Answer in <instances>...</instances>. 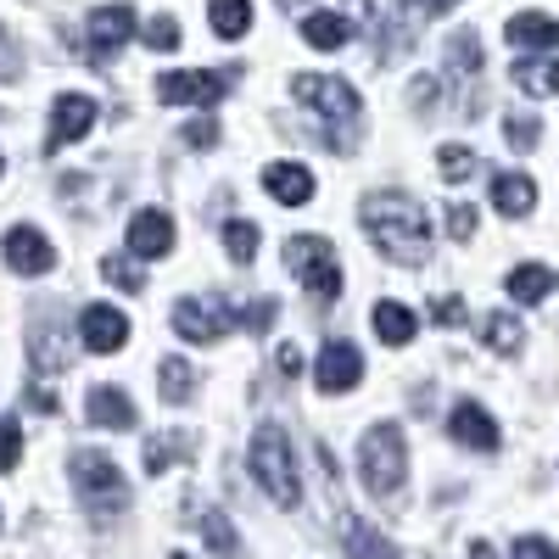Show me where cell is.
Segmentation results:
<instances>
[{
	"label": "cell",
	"instance_id": "cell-1",
	"mask_svg": "<svg viewBox=\"0 0 559 559\" xmlns=\"http://www.w3.org/2000/svg\"><path fill=\"white\" fill-rule=\"evenodd\" d=\"M358 213H364L369 241H376L386 258H397V263H426V252H431V224H426V207H419L414 197L376 191V197H364Z\"/></svg>",
	"mask_w": 559,
	"mask_h": 559
},
{
	"label": "cell",
	"instance_id": "cell-2",
	"mask_svg": "<svg viewBox=\"0 0 559 559\" xmlns=\"http://www.w3.org/2000/svg\"><path fill=\"white\" fill-rule=\"evenodd\" d=\"M292 96L313 112L319 123V140L331 152H353L358 146V118H364V102H358V90L347 79H331V73H297L292 79Z\"/></svg>",
	"mask_w": 559,
	"mask_h": 559
},
{
	"label": "cell",
	"instance_id": "cell-3",
	"mask_svg": "<svg viewBox=\"0 0 559 559\" xmlns=\"http://www.w3.org/2000/svg\"><path fill=\"white\" fill-rule=\"evenodd\" d=\"M247 459H252V481H258L280 509H297V503H302V476H297V459H292V437L280 431V426H258Z\"/></svg>",
	"mask_w": 559,
	"mask_h": 559
},
{
	"label": "cell",
	"instance_id": "cell-4",
	"mask_svg": "<svg viewBox=\"0 0 559 559\" xmlns=\"http://www.w3.org/2000/svg\"><path fill=\"white\" fill-rule=\"evenodd\" d=\"M358 476L369 487V498H397L403 492V476H408V442L397 426H369L364 442H358Z\"/></svg>",
	"mask_w": 559,
	"mask_h": 559
},
{
	"label": "cell",
	"instance_id": "cell-5",
	"mask_svg": "<svg viewBox=\"0 0 559 559\" xmlns=\"http://www.w3.org/2000/svg\"><path fill=\"white\" fill-rule=\"evenodd\" d=\"M73 481H79V498L90 503V515H96V521H112L118 509L129 503L123 471H118L107 453H96V448H84V453L73 459Z\"/></svg>",
	"mask_w": 559,
	"mask_h": 559
},
{
	"label": "cell",
	"instance_id": "cell-6",
	"mask_svg": "<svg viewBox=\"0 0 559 559\" xmlns=\"http://www.w3.org/2000/svg\"><path fill=\"white\" fill-rule=\"evenodd\" d=\"M286 263L302 286L319 297V302H336L342 297V263H336V247L324 236H292L286 241Z\"/></svg>",
	"mask_w": 559,
	"mask_h": 559
},
{
	"label": "cell",
	"instance_id": "cell-7",
	"mask_svg": "<svg viewBox=\"0 0 559 559\" xmlns=\"http://www.w3.org/2000/svg\"><path fill=\"white\" fill-rule=\"evenodd\" d=\"M140 34V17H134V7H123V0H118V7H96V12H90L84 23H79V57L84 62H107L112 51H123V45Z\"/></svg>",
	"mask_w": 559,
	"mask_h": 559
},
{
	"label": "cell",
	"instance_id": "cell-8",
	"mask_svg": "<svg viewBox=\"0 0 559 559\" xmlns=\"http://www.w3.org/2000/svg\"><path fill=\"white\" fill-rule=\"evenodd\" d=\"M319 392H331V397H342V392H353L358 381H364V358H358V347L353 342H324V353H319Z\"/></svg>",
	"mask_w": 559,
	"mask_h": 559
},
{
	"label": "cell",
	"instance_id": "cell-9",
	"mask_svg": "<svg viewBox=\"0 0 559 559\" xmlns=\"http://www.w3.org/2000/svg\"><path fill=\"white\" fill-rule=\"evenodd\" d=\"M7 263L17 269V274H51L57 269V247L45 241V229H34V224H17V229H7Z\"/></svg>",
	"mask_w": 559,
	"mask_h": 559
},
{
	"label": "cell",
	"instance_id": "cell-10",
	"mask_svg": "<svg viewBox=\"0 0 559 559\" xmlns=\"http://www.w3.org/2000/svg\"><path fill=\"white\" fill-rule=\"evenodd\" d=\"M90 129H96V102H90V96H57V107H51V134H45V152L73 146V140H84Z\"/></svg>",
	"mask_w": 559,
	"mask_h": 559
},
{
	"label": "cell",
	"instance_id": "cell-11",
	"mask_svg": "<svg viewBox=\"0 0 559 559\" xmlns=\"http://www.w3.org/2000/svg\"><path fill=\"white\" fill-rule=\"evenodd\" d=\"M224 90H229L224 73H163V79H157V96H163L168 107H191V102L213 107Z\"/></svg>",
	"mask_w": 559,
	"mask_h": 559
},
{
	"label": "cell",
	"instance_id": "cell-12",
	"mask_svg": "<svg viewBox=\"0 0 559 559\" xmlns=\"http://www.w3.org/2000/svg\"><path fill=\"white\" fill-rule=\"evenodd\" d=\"M79 336H84L90 353H118V347L129 342V319H123L118 308H107V302H90V308L79 313Z\"/></svg>",
	"mask_w": 559,
	"mask_h": 559
},
{
	"label": "cell",
	"instance_id": "cell-13",
	"mask_svg": "<svg viewBox=\"0 0 559 559\" xmlns=\"http://www.w3.org/2000/svg\"><path fill=\"white\" fill-rule=\"evenodd\" d=\"M174 331H179L185 342L207 347V342L224 336V313H218L207 297H179V302H174Z\"/></svg>",
	"mask_w": 559,
	"mask_h": 559
},
{
	"label": "cell",
	"instance_id": "cell-14",
	"mask_svg": "<svg viewBox=\"0 0 559 559\" xmlns=\"http://www.w3.org/2000/svg\"><path fill=\"white\" fill-rule=\"evenodd\" d=\"M448 431H453V442H464V448H476V453H492L498 448V426H492V414L481 408V403H453V414H448Z\"/></svg>",
	"mask_w": 559,
	"mask_h": 559
},
{
	"label": "cell",
	"instance_id": "cell-15",
	"mask_svg": "<svg viewBox=\"0 0 559 559\" xmlns=\"http://www.w3.org/2000/svg\"><path fill=\"white\" fill-rule=\"evenodd\" d=\"M168 247H174V218L157 213V207H140L129 218V252L134 258H163Z\"/></svg>",
	"mask_w": 559,
	"mask_h": 559
},
{
	"label": "cell",
	"instance_id": "cell-16",
	"mask_svg": "<svg viewBox=\"0 0 559 559\" xmlns=\"http://www.w3.org/2000/svg\"><path fill=\"white\" fill-rule=\"evenodd\" d=\"M263 191L280 202V207H302L313 197V174L302 163H269L263 168Z\"/></svg>",
	"mask_w": 559,
	"mask_h": 559
},
{
	"label": "cell",
	"instance_id": "cell-17",
	"mask_svg": "<svg viewBox=\"0 0 559 559\" xmlns=\"http://www.w3.org/2000/svg\"><path fill=\"white\" fill-rule=\"evenodd\" d=\"M84 414H90V426H102V431H129L134 426V403L118 386H96L90 403H84Z\"/></svg>",
	"mask_w": 559,
	"mask_h": 559
},
{
	"label": "cell",
	"instance_id": "cell-18",
	"mask_svg": "<svg viewBox=\"0 0 559 559\" xmlns=\"http://www.w3.org/2000/svg\"><path fill=\"white\" fill-rule=\"evenodd\" d=\"M532 202H537V185H532L526 174H498V179H492V207H498L503 218H526Z\"/></svg>",
	"mask_w": 559,
	"mask_h": 559
},
{
	"label": "cell",
	"instance_id": "cell-19",
	"mask_svg": "<svg viewBox=\"0 0 559 559\" xmlns=\"http://www.w3.org/2000/svg\"><path fill=\"white\" fill-rule=\"evenodd\" d=\"M358 34V23H347L342 12H308L302 17V39L313 45V51H336V45H347Z\"/></svg>",
	"mask_w": 559,
	"mask_h": 559
},
{
	"label": "cell",
	"instance_id": "cell-20",
	"mask_svg": "<svg viewBox=\"0 0 559 559\" xmlns=\"http://www.w3.org/2000/svg\"><path fill=\"white\" fill-rule=\"evenodd\" d=\"M559 292V274L554 269H543V263H521L515 274H509V297H515V302H543V297H554Z\"/></svg>",
	"mask_w": 559,
	"mask_h": 559
},
{
	"label": "cell",
	"instance_id": "cell-21",
	"mask_svg": "<svg viewBox=\"0 0 559 559\" xmlns=\"http://www.w3.org/2000/svg\"><path fill=\"white\" fill-rule=\"evenodd\" d=\"M342 537H347V559H397V548L369 526V521H358L353 509H347V526H342Z\"/></svg>",
	"mask_w": 559,
	"mask_h": 559
},
{
	"label": "cell",
	"instance_id": "cell-22",
	"mask_svg": "<svg viewBox=\"0 0 559 559\" xmlns=\"http://www.w3.org/2000/svg\"><path fill=\"white\" fill-rule=\"evenodd\" d=\"M369 319H376V336L386 342V347H408L414 342V313L403 308V302H376V313H369Z\"/></svg>",
	"mask_w": 559,
	"mask_h": 559
},
{
	"label": "cell",
	"instance_id": "cell-23",
	"mask_svg": "<svg viewBox=\"0 0 559 559\" xmlns=\"http://www.w3.org/2000/svg\"><path fill=\"white\" fill-rule=\"evenodd\" d=\"M515 84L526 96H559V62L554 57H526L515 62Z\"/></svg>",
	"mask_w": 559,
	"mask_h": 559
},
{
	"label": "cell",
	"instance_id": "cell-24",
	"mask_svg": "<svg viewBox=\"0 0 559 559\" xmlns=\"http://www.w3.org/2000/svg\"><path fill=\"white\" fill-rule=\"evenodd\" d=\"M157 392H163V403H191L197 397V369L185 364V358H163V369H157Z\"/></svg>",
	"mask_w": 559,
	"mask_h": 559
},
{
	"label": "cell",
	"instance_id": "cell-25",
	"mask_svg": "<svg viewBox=\"0 0 559 559\" xmlns=\"http://www.w3.org/2000/svg\"><path fill=\"white\" fill-rule=\"evenodd\" d=\"M207 17H213L218 39H241L252 28V7H247V0H207Z\"/></svg>",
	"mask_w": 559,
	"mask_h": 559
},
{
	"label": "cell",
	"instance_id": "cell-26",
	"mask_svg": "<svg viewBox=\"0 0 559 559\" xmlns=\"http://www.w3.org/2000/svg\"><path fill=\"white\" fill-rule=\"evenodd\" d=\"M509 45H559V17H543V12H521L515 23L503 28Z\"/></svg>",
	"mask_w": 559,
	"mask_h": 559
},
{
	"label": "cell",
	"instance_id": "cell-27",
	"mask_svg": "<svg viewBox=\"0 0 559 559\" xmlns=\"http://www.w3.org/2000/svg\"><path fill=\"white\" fill-rule=\"evenodd\" d=\"M521 336H526V331H521L515 313H487V319H481V342H487L492 353H503V358L521 353Z\"/></svg>",
	"mask_w": 559,
	"mask_h": 559
},
{
	"label": "cell",
	"instance_id": "cell-28",
	"mask_svg": "<svg viewBox=\"0 0 559 559\" xmlns=\"http://www.w3.org/2000/svg\"><path fill=\"white\" fill-rule=\"evenodd\" d=\"M224 252H229V263H252V258H258V224L229 218V224H224Z\"/></svg>",
	"mask_w": 559,
	"mask_h": 559
},
{
	"label": "cell",
	"instance_id": "cell-29",
	"mask_svg": "<svg viewBox=\"0 0 559 559\" xmlns=\"http://www.w3.org/2000/svg\"><path fill=\"white\" fill-rule=\"evenodd\" d=\"M202 537H207V548L218 559H241V543H236V532H229V521L218 515V509H207V515H202Z\"/></svg>",
	"mask_w": 559,
	"mask_h": 559
},
{
	"label": "cell",
	"instance_id": "cell-30",
	"mask_svg": "<svg viewBox=\"0 0 559 559\" xmlns=\"http://www.w3.org/2000/svg\"><path fill=\"white\" fill-rule=\"evenodd\" d=\"M448 68H453L459 79H476V73H481V39H476V34H459V39L448 45Z\"/></svg>",
	"mask_w": 559,
	"mask_h": 559
},
{
	"label": "cell",
	"instance_id": "cell-31",
	"mask_svg": "<svg viewBox=\"0 0 559 559\" xmlns=\"http://www.w3.org/2000/svg\"><path fill=\"white\" fill-rule=\"evenodd\" d=\"M185 453H191V442H185V437H174V442H168V437H152V442H146V471L163 476L168 464H179Z\"/></svg>",
	"mask_w": 559,
	"mask_h": 559
},
{
	"label": "cell",
	"instance_id": "cell-32",
	"mask_svg": "<svg viewBox=\"0 0 559 559\" xmlns=\"http://www.w3.org/2000/svg\"><path fill=\"white\" fill-rule=\"evenodd\" d=\"M102 274L112 280V286H123V292H146V274H140V263H134V258H123V252L102 258Z\"/></svg>",
	"mask_w": 559,
	"mask_h": 559
},
{
	"label": "cell",
	"instance_id": "cell-33",
	"mask_svg": "<svg viewBox=\"0 0 559 559\" xmlns=\"http://www.w3.org/2000/svg\"><path fill=\"white\" fill-rule=\"evenodd\" d=\"M437 168H442V179L459 185V179L476 174V152H471V146H442V152H437Z\"/></svg>",
	"mask_w": 559,
	"mask_h": 559
},
{
	"label": "cell",
	"instance_id": "cell-34",
	"mask_svg": "<svg viewBox=\"0 0 559 559\" xmlns=\"http://www.w3.org/2000/svg\"><path fill=\"white\" fill-rule=\"evenodd\" d=\"M140 39H146L152 51H174V45H179V23L174 17H146V23H140Z\"/></svg>",
	"mask_w": 559,
	"mask_h": 559
},
{
	"label": "cell",
	"instance_id": "cell-35",
	"mask_svg": "<svg viewBox=\"0 0 559 559\" xmlns=\"http://www.w3.org/2000/svg\"><path fill=\"white\" fill-rule=\"evenodd\" d=\"M17 459H23V426L0 414V471H17Z\"/></svg>",
	"mask_w": 559,
	"mask_h": 559
},
{
	"label": "cell",
	"instance_id": "cell-36",
	"mask_svg": "<svg viewBox=\"0 0 559 559\" xmlns=\"http://www.w3.org/2000/svg\"><path fill=\"white\" fill-rule=\"evenodd\" d=\"M448 236L453 241H471L476 236V207L471 202H448Z\"/></svg>",
	"mask_w": 559,
	"mask_h": 559
},
{
	"label": "cell",
	"instance_id": "cell-37",
	"mask_svg": "<svg viewBox=\"0 0 559 559\" xmlns=\"http://www.w3.org/2000/svg\"><path fill=\"white\" fill-rule=\"evenodd\" d=\"M503 129H509V146H515V152H526V146H537V134H543V123H537V118H521V112H515V118H509Z\"/></svg>",
	"mask_w": 559,
	"mask_h": 559
},
{
	"label": "cell",
	"instance_id": "cell-38",
	"mask_svg": "<svg viewBox=\"0 0 559 559\" xmlns=\"http://www.w3.org/2000/svg\"><path fill=\"white\" fill-rule=\"evenodd\" d=\"M17 73H23V51H17V39L0 28V84H12Z\"/></svg>",
	"mask_w": 559,
	"mask_h": 559
},
{
	"label": "cell",
	"instance_id": "cell-39",
	"mask_svg": "<svg viewBox=\"0 0 559 559\" xmlns=\"http://www.w3.org/2000/svg\"><path fill=\"white\" fill-rule=\"evenodd\" d=\"M236 319L247 324V331H269V324H274V302H236Z\"/></svg>",
	"mask_w": 559,
	"mask_h": 559
},
{
	"label": "cell",
	"instance_id": "cell-40",
	"mask_svg": "<svg viewBox=\"0 0 559 559\" xmlns=\"http://www.w3.org/2000/svg\"><path fill=\"white\" fill-rule=\"evenodd\" d=\"M515 559H559V548L548 537H521L515 543Z\"/></svg>",
	"mask_w": 559,
	"mask_h": 559
},
{
	"label": "cell",
	"instance_id": "cell-41",
	"mask_svg": "<svg viewBox=\"0 0 559 559\" xmlns=\"http://www.w3.org/2000/svg\"><path fill=\"white\" fill-rule=\"evenodd\" d=\"M185 140H191V146H218V123L213 118H197L191 129H185Z\"/></svg>",
	"mask_w": 559,
	"mask_h": 559
},
{
	"label": "cell",
	"instance_id": "cell-42",
	"mask_svg": "<svg viewBox=\"0 0 559 559\" xmlns=\"http://www.w3.org/2000/svg\"><path fill=\"white\" fill-rule=\"evenodd\" d=\"M431 319H437V324H459V319H464V302H459V297H442V302H431Z\"/></svg>",
	"mask_w": 559,
	"mask_h": 559
},
{
	"label": "cell",
	"instance_id": "cell-43",
	"mask_svg": "<svg viewBox=\"0 0 559 559\" xmlns=\"http://www.w3.org/2000/svg\"><path fill=\"white\" fill-rule=\"evenodd\" d=\"M280 369H286V376H297V369H302V353H297V347H280Z\"/></svg>",
	"mask_w": 559,
	"mask_h": 559
},
{
	"label": "cell",
	"instance_id": "cell-44",
	"mask_svg": "<svg viewBox=\"0 0 559 559\" xmlns=\"http://www.w3.org/2000/svg\"><path fill=\"white\" fill-rule=\"evenodd\" d=\"M471 559H498V554H492L487 543H471Z\"/></svg>",
	"mask_w": 559,
	"mask_h": 559
},
{
	"label": "cell",
	"instance_id": "cell-45",
	"mask_svg": "<svg viewBox=\"0 0 559 559\" xmlns=\"http://www.w3.org/2000/svg\"><path fill=\"white\" fill-rule=\"evenodd\" d=\"M280 7H302V0H280Z\"/></svg>",
	"mask_w": 559,
	"mask_h": 559
},
{
	"label": "cell",
	"instance_id": "cell-46",
	"mask_svg": "<svg viewBox=\"0 0 559 559\" xmlns=\"http://www.w3.org/2000/svg\"><path fill=\"white\" fill-rule=\"evenodd\" d=\"M168 559H191V554H168Z\"/></svg>",
	"mask_w": 559,
	"mask_h": 559
},
{
	"label": "cell",
	"instance_id": "cell-47",
	"mask_svg": "<svg viewBox=\"0 0 559 559\" xmlns=\"http://www.w3.org/2000/svg\"><path fill=\"white\" fill-rule=\"evenodd\" d=\"M0 174H7V157H0Z\"/></svg>",
	"mask_w": 559,
	"mask_h": 559
}]
</instances>
